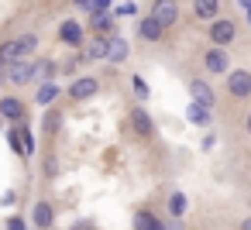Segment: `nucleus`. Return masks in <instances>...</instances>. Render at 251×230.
Segmentation results:
<instances>
[{
    "instance_id": "33",
    "label": "nucleus",
    "mask_w": 251,
    "mask_h": 230,
    "mask_svg": "<svg viewBox=\"0 0 251 230\" xmlns=\"http://www.w3.org/2000/svg\"><path fill=\"white\" fill-rule=\"evenodd\" d=\"M73 4H76V7H79V11H86V14H90V11H93V0H73Z\"/></svg>"
},
{
    "instance_id": "23",
    "label": "nucleus",
    "mask_w": 251,
    "mask_h": 230,
    "mask_svg": "<svg viewBox=\"0 0 251 230\" xmlns=\"http://www.w3.org/2000/svg\"><path fill=\"white\" fill-rule=\"evenodd\" d=\"M55 100H59V86H55V83H38L35 103H38V107H52Z\"/></svg>"
},
{
    "instance_id": "28",
    "label": "nucleus",
    "mask_w": 251,
    "mask_h": 230,
    "mask_svg": "<svg viewBox=\"0 0 251 230\" xmlns=\"http://www.w3.org/2000/svg\"><path fill=\"white\" fill-rule=\"evenodd\" d=\"M45 175H49V179H55V175H59V161H55L52 155L45 158Z\"/></svg>"
},
{
    "instance_id": "26",
    "label": "nucleus",
    "mask_w": 251,
    "mask_h": 230,
    "mask_svg": "<svg viewBox=\"0 0 251 230\" xmlns=\"http://www.w3.org/2000/svg\"><path fill=\"white\" fill-rule=\"evenodd\" d=\"M7 144H11V151L21 158V138H18V127H7Z\"/></svg>"
},
{
    "instance_id": "7",
    "label": "nucleus",
    "mask_w": 251,
    "mask_h": 230,
    "mask_svg": "<svg viewBox=\"0 0 251 230\" xmlns=\"http://www.w3.org/2000/svg\"><path fill=\"white\" fill-rule=\"evenodd\" d=\"M0 120L4 124H25L28 120V107H25V100L21 96H0Z\"/></svg>"
},
{
    "instance_id": "8",
    "label": "nucleus",
    "mask_w": 251,
    "mask_h": 230,
    "mask_svg": "<svg viewBox=\"0 0 251 230\" xmlns=\"http://www.w3.org/2000/svg\"><path fill=\"white\" fill-rule=\"evenodd\" d=\"M59 42H62L66 48H73V52H76V48H83V42H86L83 24H79V21H73V18H69V21H62V24H59Z\"/></svg>"
},
{
    "instance_id": "38",
    "label": "nucleus",
    "mask_w": 251,
    "mask_h": 230,
    "mask_svg": "<svg viewBox=\"0 0 251 230\" xmlns=\"http://www.w3.org/2000/svg\"><path fill=\"white\" fill-rule=\"evenodd\" d=\"M0 131H4V120H0Z\"/></svg>"
},
{
    "instance_id": "30",
    "label": "nucleus",
    "mask_w": 251,
    "mask_h": 230,
    "mask_svg": "<svg viewBox=\"0 0 251 230\" xmlns=\"http://www.w3.org/2000/svg\"><path fill=\"white\" fill-rule=\"evenodd\" d=\"M14 203H18V192L14 189H7L4 196H0V206H14Z\"/></svg>"
},
{
    "instance_id": "1",
    "label": "nucleus",
    "mask_w": 251,
    "mask_h": 230,
    "mask_svg": "<svg viewBox=\"0 0 251 230\" xmlns=\"http://www.w3.org/2000/svg\"><path fill=\"white\" fill-rule=\"evenodd\" d=\"M38 52V35L35 31H25L18 38H7V42H0V62H28L31 55Z\"/></svg>"
},
{
    "instance_id": "32",
    "label": "nucleus",
    "mask_w": 251,
    "mask_h": 230,
    "mask_svg": "<svg viewBox=\"0 0 251 230\" xmlns=\"http://www.w3.org/2000/svg\"><path fill=\"white\" fill-rule=\"evenodd\" d=\"M237 7L244 11V18H248V24H251V0H237Z\"/></svg>"
},
{
    "instance_id": "17",
    "label": "nucleus",
    "mask_w": 251,
    "mask_h": 230,
    "mask_svg": "<svg viewBox=\"0 0 251 230\" xmlns=\"http://www.w3.org/2000/svg\"><path fill=\"white\" fill-rule=\"evenodd\" d=\"M186 120H189L193 127H200V131H210L213 110H210V107H200V103H189V107H186Z\"/></svg>"
},
{
    "instance_id": "34",
    "label": "nucleus",
    "mask_w": 251,
    "mask_h": 230,
    "mask_svg": "<svg viewBox=\"0 0 251 230\" xmlns=\"http://www.w3.org/2000/svg\"><path fill=\"white\" fill-rule=\"evenodd\" d=\"M237 230H251V216H244V220L237 223Z\"/></svg>"
},
{
    "instance_id": "37",
    "label": "nucleus",
    "mask_w": 251,
    "mask_h": 230,
    "mask_svg": "<svg viewBox=\"0 0 251 230\" xmlns=\"http://www.w3.org/2000/svg\"><path fill=\"white\" fill-rule=\"evenodd\" d=\"M76 230H90V227H86V223H83V227H76Z\"/></svg>"
},
{
    "instance_id": "29",
    "label": "nucleus",
    "mask_w": 251,
    "mask_h": 230,
    "mask_svg": "<svg viewBox=\"0 0 251 230\" xmlns=\"http://www.w3.org/2000/svg\"><path fill=\"white\" fill-rule=\"evenodd\" d=\"M7 230H31V227H28L21 216H11V220H7Z\"/></svg>"
},
{
    "instance_id": "6",
    "label": "nucleus",
    "mask_w": 251,
    "mask_h": 230,
    "mask_svg": "<svg viewBox=\"0 0 251 230\" xmlns=\"http://www.w3.org/2000/svg\"><path fill=\"white\" fill-rule=\"evenodd\" d=\"M203 72L206 76H227L230 72V55H227V48H206L203 52Z\"/></svg>"
},
{
    "instance_id": "11",
    "label": "nucleus",
    "mask_w": 251,
    "mask_h": 230,
    "mask_svg": "<svg viewBox=\"0 0 251 230\" xmlns=\"http://www.w3.org/2000/svg\"><path fill=\"white\" fill-rule=\"evenodd\" d=\"M4 83H11V86H28V83H35V62H31V59H28V62H11Z\"/></svg>"
},
{
    "instance_id": "2",
    "label": "nucleus",
    "mask_w": 251,
    "mask_h": 230,
    "mask_svg": "<svg viewBox=\"0 0 251 230\" xmlns=\"http://www.w3.org/2000/svg\"><path fill=\"white\" fill-rule=\"evenodd\" d=\"M179 14H182L179 0H151V7H148V18H155L165 31L179 24Z\"/></svg>"
},
{
    "instance_id": "15",
    "label": "nucleus",
    "mask_w": 251,
    "mask_h": 230,
    "mask_svg": "<svg viewBox=\"0 0 251 230\" xmlns=\"http://www.w3.org/2000/svg\"><path fill=\"white\" fill-rule=\"evenodd\" d=\"M107 38H110V35H93V38H86V42H83V59H86V62H103V59H107Z\"/></svg>"
},
{
    "instance_id": "31",
    "label": "nucleus",
    "mask_w": 251,
    "mask_h": 230,
    "mask_svg": "<svg viewBox=\"0 0 251 230\" xmlns=\"http://www.w3.org/2000/svg\"><path fill=\"white\" fill-rule=\"evenodd\" d=\"M93 11H103V14H107V11H110V0H93ZM93 11H90V14H93Z\"/></svg>"
},
{
    "instance_id": "35",
    "label": "nucleus",
    "mask_w": 251,
    "mask_h": 230,
    "mask_svg": "<svg viewBox=\"0 0 251 230\" xmlns=\"http://www.w3.org/2000/svg\"><path fill=\"white\" fill-rule=\"evenodd\" d=\"M244 131H248V138H251V110H248V117H244Z\"/></svg>"
},
{
    "instance_id": "18",
    "label": "nucleus",
    "mask_w": 251,
    "mask_h": 230,
    "mask_svg": "<svg viewBox=\"0 0 251 230\" xmlns=\"http://www.w3.org/2000/svg\"><path fill=\"white\" fill-rule=\"evenodd\" d=\"M131 223H134V230H165V223H162V220H158L148 206H138Z\"/></svg>"
},
{
    "instance_id": "36",
    "label": "nucleus",
    "mask_w": 251,
    "mask_h": 230,
    "mask_svg": "<svg viewBox=\"0 0 251 230\" xmlns=\"http://www.w3.org/2000/svg\"><path fill=\"white\" fill-rule=\"evenodd\" d=\"M4 76H7V62H0V83H4Z\"/></svg>"
},
{
    "instance_id": "24",
    "label": "nucleus",
    "mask_w": 251,
    "mask_h": 230,
    "mask_svg": "<svg viewBox=\"0 0 251 230\" xmlns=\"http://www.w3.org/2000/svg\"><path fill=\"white\" fill-rule=\"evenodd\" d=\"M45 110H49V114H45V120H42V131H45V134H55L59 124H62V114L52 110V107H45Z\"/></svg>"
},
{
    "instance_id": "10",
    "label": "nucleus",
    "mask_w": 251,
    "mask_h": 230,
    "mask_svg": "<svg viewBox=\"0 0 251 230\" xmlns=\"http://www.w3.org/2000/svg\"><path fill=\"white\" fill-rule=\"evenodd\" d=\"M127 55H131V42H127L124 35H110V38H107V59H103V62H110V66H124Z\"/></svg>"
},
{
    "instance_id": "9",
    "label": "nucleus",
    "mask_w": 251,
    "mask_h": 230,
    "mask_svg": "<svg viewBox=\"0 0 251 230\" xmlns=\"http://www.w3.org/2000/svg\"><path fill=\"white\" fill-rule=\"evenodd\" d=\"M186 90H189L193 103H200V107H210V110H213V103H217V93H213V86H210L203 76H193Z\"/></svg>"
},
{
    "instance_id": "14",
    "label": "nucleus",
    "mask_w": 251,
    "mask_h": 230,
    "mask_svg": "<svg viewBox=\"0 0 251 230\" xmlns=\"http://www.w3.org/2000/svg\"><path fill=\"white\" fill-rule=\"evenodd\" d=\"M162 35H165V28H162L155 18H148V14H145V18H138V38H141V42L158 45V42H162Z\"/></svg>"
},
{
    "instance_id": "20",
    "label": "nucleus",
    "mask_w": 251,
    "mask_h": 230,
    "mask_svg": "<svg viewBox=\"0 0 251 230\" xmlns=\"http://www.w3.org/2000/svg\"><path fill=\"white\" fill-rule=\"evenodd\" d=\"M220 0H193V18L196 21H217Z\"/></svg>"
},
{
    "instance_id": "19",
    "label": "nucleus",
    "mask_w": 251,
    "mask_h": 230,
    "mask_svg": "<svg viewBox=\"0 0 251 230\" xmlns=\"http://www.w3.org/2000/svg\"><path fill=\"white\" fill-rule=\"evenodd\" d=\"M114 24H117V18H114L110 11H107V14H103V11H93V14H90V31H93V35H114Z\"/></svg>"
},
{
    "instance_id": "3",
    "label": "nucleus",
    "mask_w": 251,
    "mask_h": 230,
    "mask_svg": "<svg viewBox=\"0 0 251 230\" xmlns=\"http://www.w3.org/2000/svg\"><path fill=\"white\" fill-rule=\"evenodd\" d=\"M234 38H237V24H234L230 18H217V21H210V28H206V42H210L213 48H227Z\"/></svg>"
},
{
    "instance_id": "16",
    "label": "nucleus",
    "mask_w": 251,
    "mask_h": 230,
    "mask_svg": "<svg viewBox=\"0 0 251 230\" xmlns=\"http://www.w3.org/2000/svg\"><path fill=\"white\" fill-rule=\"evenodd\" d=\"M165 213H169L172 220H182V216L189 213V196H186L182 189L169 192V196H165Z\"/></svg>"
},
{
    "instance_id": "5",
    "label": "nucleus",
    "mask_w": 251,
    "mask_h": 230,
    "mask_svg": "<svg viewBox=\"0 0 251 230\" xmlns=\"http://www.w3.org/2000/svg\"><path fill=\"white\" fill-rule=\"evenodd\" d=\"M100 93V79L97 76H76L73 83H69V90H66V96L73 100V103H86V100H93Z\"/></svg>"
},
{
    "instance_id": "22",
    "label": "nucleus",
    "mask_w": 251,
    "mask_h": 230,
    "mask_svg": "<svg viewBox=\"0 0 251 230\" xmlns=\"http://www.w3.org/2000/svg\"><path fill=\"white\" fill-rule=\"evenodd\" d=\"M55 76H59V62L55 59H38L35 62V79L38 83H52Z\"/></svg>"
},
{
    "instance_id": "13",
    "label": "nucleus",
    "mask_w": 251,
    "mask_h": 230,
    "mask_svg": "<svg viewBox=\"0 0 251 230\" xmlns=\"http://www.w3.org/2000/svg\"><path fill=\"white\" fill-rule=\"evenodd\" d=\"M127 120H131V127H134L138 138H155V120H151V114L145 107H134Z\"/></svg>"
},
{
    "instance_id": "12",
    "label": "nucleus",
    "mask_w": 251,
    "mask_h": 230,
    "mask_svg": "<svg viewBox=\"0 0 251 230\" xmlns=\"http://www.w3.org/2000/svg\"><path fill=\"white\" fill-rule=\"evenodd\" d=\"M31 227H35V230H52V227H55V206H52L49 199H38V203L31 206Z\"/></svg>"
},
{
    "instance_id": "27",
    "label": "nucleus",
    "mask_w": 251,
    "mask_h": 230,
    "mask_svg": "<svg viewBox=\"0 0 251 230\" xmlns=\"http://www.w3.org/2000/svg\"><path fill=\"white\" fill-rule=\"evenodd\" d=\"M110 14H114V18H134L138 11H134V4H121V7H114Z\"/></svg>"
},
{
    "instance_id": "25",
    "label": "nucleus",
    "mask_w": 251,
    "mask_h": 230,
    "mask_svg": "<svg viewBox=\"0 0 251 230\" xmlns=\"http://www.w3.org/2000/svg\"><path fill=\"white\" fill-rule=\"evenodd\" d=\"M131 90H134V100H148V96H151V86H148L141 76H134V79H131Z\"/></svg>"
},
{
    "instance_id": "4",
    "label": "nucleus",
    "mask_w": 251,
    "mask_h": 230,
    "mask_svg": "<svg viewBox=\"0 0 251 230\" xmlns=\"http://www.w3.org/2000/svg\"><path fill=\"white\" fill-rule=\"evenodd\" d=\"M224 86H227L230 100H248L251 96V69H230L224 76Z\"/></svg>"
},
{
    "instance_id": "21",
    "label": "nucleus",
    "mask_w": 251,
    "mask_h": 230,
    "mask_svg": "<svg viewBox=\"0 0 251 230\" xmlns=\"http://www.w3.org/2000/svg\"><path fill=\"white\" fill-rule=\"evenodd\" d=\"M14 127H18V138H21V158H31L38 151V141H35L31 127H28V120L25 124H14Z\"/></svg>"
}]
</instances>
